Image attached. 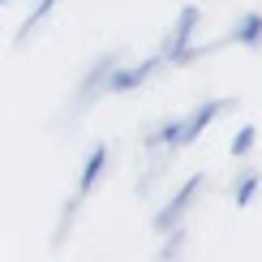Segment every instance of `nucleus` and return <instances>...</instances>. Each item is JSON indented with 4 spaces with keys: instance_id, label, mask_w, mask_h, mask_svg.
<instances>
[{
    "instance_id": "1",
    "label": "nucleus",
    "mask_w": 262,
    "mask_h": 262,
    "mask_svg": "<svg viewBox=\"0 0 262 262\" xmlns=\"http://www.w3.org/2000/svg\"><path fill=\"white\" fill-rule=\"evenodd\" d=\"M116 64H121V52H103V56H95L91 64H86V73L78 78L73 99H69V112H73V116H82L86 107H95L103 95H112V73H116Z\"/></svg>"
},
{
    "instance_id": "2",
    "label": "nucleus",
    "mask_w": 262,
    "mask_h": 262,
    "mask_svg": "<svg viewBox=\"0 0 262 262\" xmlns=\"http://www.w3.org/2000/svg\"><path fill=\"white\" fill-rule=\"evenodd\" d=\"M206 189V172H193L189 181H181L177 189L168 193V202L155 211V220H150V228H155V236H163V232H172L177 224H185L189 220V211H193V202H198V193Z\"/></svg>"
},
{
    "instance_id": "3",
    "label": "nucleus",
    "mask_w": 262,
    "mask_h": 262,
    "mask_svg": "<svg viewBox=\"0 0 262 262\" xmlns=\"http://www.w3.org/2000/svg\"><path fill=\"white\" fill-rule=\"evenodd\" d=\"M198 26H202V9H198V5H181V13L172 17L168 35L159 39V56L168 60L172 69H181L185 52H189V48H193V39H198Z\"/></svg>"
},
{
    "instance_id": "4",
    "label": "nucleus",
    "mask_w": 262,
    "mask_h": 262,
    "mask_svg": "<svg viewBox=\"0 0 262 262\" xmlns=\"http://www.w3.org/2000/svg\"><path fill=\"white\" fill-rule=\"evenodd\" d=\"M185 146H189L185 142V116H168V121L150 125L142 134V155L146 159H177Z\"/></svg>"
},
{
    "instance_id": "5",
    "label": "nucleus",
    "mask_w": 262,
    "mask_h": 262,
    "mask_svg": "<svg viewBox=\"0 0 262 262\" xmlns=\"http://www.w3.org/2000/svg\"><path fill=\"white\" fill-rule=\"evenodd\" d=\"M107 168H112V146H107V142H95V146L86 150L82 168H78V185H73L69 198H78V202L86 206V198H91V193L99 189V181L107 177Z\"/></svg>"
},
{
    "instance_id": "6",
    "label": "nucleus",
    "mask_w": 262,
    "mask_h": 262,
    "mask_svg": "<svg viewBox=\"0 0 262 262\" xmlns=\"http://www.w3.org/2000/svg\"><path fill=\"white\" fill-rule=\"evenodd\" d=\"M163 64H168V60H163L159 52H155V56H142V60H134V64L121 60V64H116V73H112V95H134V91H142V86L155 78Z\"/></svg>"
},
{
    "instance_id": "7",
    "label": "nucleus",
    "mask_w": 262,
    "mask_h": 262,
    "mask_svg": "<svg viewBox=\"0 0 262 262\" xmlns=\"http://www.w3.org/2000/svg\"><path fill=\"white\" fill-rule=\"evenodd\" d=\"M236 107V99H228V95H220V99H206V103H198L193 107V112H185V142H198L206 129H211L215 121H220V116H228Z\"/></svg>"
},
{
    "instance_id": "8",
    "label": "nucleus",
    "mask_w": 262,
    "mask_h": 262,
    "mask_svg": "<svg viewBox=\"0 0 262 262\" xmlns=\"http://www.w3.org/2000/svg\"><path fill=\"white\" fill-rule=\"evenodd\" d=\"M56 9H60V0H35V9L21 17V26H17V35H13V48H17V52H26V48H30V39H35L39 30L52 21V13H56Z\"/></svg>"
},
{
    "instance_id": "9",
    "label": "nucleus",
    "mask_w": 262,
    "mask_h": 262,
    "mask_svg": "<svg viewBox=\"0 0 262 262\" xmlns=\"http://www.w3.org/2000/svg\"><path fill=\"white\" fill-rule=\"evenodd\" d=\"M228 39L241 43V48H249V52H258L262 48V13H258V9L241 13V17H236V26L228 30Z\"/></svg>"
},
{
    "instance_id": "10",
    "label": "nucleus",
    "mask_w": 262,
    "mask_h": 262,
    "mask_svg": "<svg viewBox=\"0 0 262 262\" xmlns=\"http://www.w3.org/2000/svg\"><path fill=\"white\" fill-rule=\"evenodd\" d=\"M258 193H262V172L258 168H241V177L232 181V202L245 211V206L258 202Z\"/></svg>"
},
{
    "instance_id": "11",
    "label": "nucleus",
    "mask_w": 262,
    "mask_h": 262,
    "mask_svg": "<svg viewBox=\"0 0 262 262\" xmlns=\"http://www.w3.org/2000/svg\"><path fill=\"white\" fill-rule=\"evenodd\" d=\"M254 146H258V125L245 121L232 134V142H228V155H232V159H249V155H254Z\"/></svg>"
},
{
    "instance_id": "12",
    "label": "nucleus",
    "mask_w": 262,
    "mask_h": 262,
    "mask_svg": "<svg viewBox=\"0 0 262 262\" xmlns=\"http://www.w3.org/2000/svg\"><path fill=\"white\" fill-rule=\"evenodd\" d=\"M185 241H189V228L177 224L172 232H163V245L155 249V254H159V258H181V254H185Z\"/></svg>"
},
{
    "instance_id": "13",
    "label": "nucleus",
    "mask_w": 262,
    "mask_h": 262,
    "mask_svg": "<svg viewBox=\"0 0 262 262\" xmlns=\"http://www.w3.org/2000/svg\"><path fill=\"white\" fill-rule=\"evenodd\" d=\"M0 5H13V0H0Z\"/></svg>"
}]
</instances>
